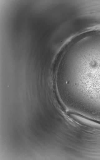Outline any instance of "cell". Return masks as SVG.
<instances>
[{
    "mask_svg": "<svg viewBox=\"0 0 100 160\" xmlns=\"http://www.w3.org/2000/svg\"><path fill=\"white\" fill-rule=\"evenodd\" d=\"M89 61L84 70L85 83L93 88H100V57H94Z\"/></svg>",
    "mask_w": 100,
    "mask_h": 160,
    "instance_id": "6da1fadb",
    "label": "cell"
},
{
    "mask_svg": "<svg viewBox=\"0 0 100 160\" xmlns=\"http://www.w3.org/2000/svg\"><path fill=\"white\" fill-rule=\"evenodd\" d=\"M70 116L80 125L100 128V122H98L94 121L79 113H71Z\"/></svg>",
    "mask_w": 100,
    "mask_h": 160,
    "instance_id": "7a4b0ae2",
    "label": "cell"
}]
</instances>
